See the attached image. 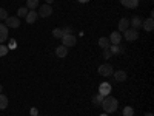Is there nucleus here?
Wrapping results in <instances>:
<instances>
[{
    "mask_svg": "<svg viewBox=\"0 0 154 116\" xmlns=\"http://www.w3.org/2000/svg\"><path fill=\"white\" fill-rule=\"evenodd\" d=\"M111 90H112V87H111L108 82H102V84L99 85V95H102V96H108V95L111 93Z\"/></svg>",
    "mask_w": 154,
    "mask_h": 116,
    "instance_id": "0eeeda50",
    "label": "nucleus"
},
{
    "mask_svg": "<svg viewBox=\"0 0 154 116\" xmlns=\"http://www.w3.org/2000/svg\"><path fill=\"white\" fill-rule=\"evenodd\" d=\"M8 40V27L5 23H0V44Z\"/></svg>",
    "mask_w": 154,
    "mask_h": 116,
    "instance_id": "9d476101",
    "label": "nucleus"
},
{
    "mask_svg": "<svg viewBox=\"0 0 154 116\" xmlns=\"http://www.w3.org/2000/svg\"><path fill=\"white\" fill-rule=\"evenodd\" d=\"M108 39H109V44H111V45H120V42H122V34H120L119 31H112Z\"/></svg>",
    "mask_w": 154,
    "mask_h": 116,
    "instance_id": "423d86ee",
    "label": "nucleus"
},
{
    "mask_svg": "<svg viewBox=\"0 0 154 116\" xmlns=\"http://www.w3.org/2000/svg\"><path fill=\"white\" fill-rule=\"evenodd\" d=\"M8 104H9L8 96H5V95L0 93V110H5V108L8 107Z\"/></svg>",
    "mask_w": 154,
    "mask_h": 116,
    "instance_id": "f3484780",
    "label": "nucleus"
},
{
    "mask_svg": "<svg viewBox=\"0 0 154 116\" xmlns=\"http://www.w3.org/2000/svg\"><path fill=\"white\" fill-rule=\"evenodd\" d=\"M122 116H134V108L130 107V105H126V107L123 108V114H122Z\"/></svg>",
    "mask_w": 154,
    "mask_h": 116,
    "instance_id": "4be33fe9",
    "label": "nucleus"
},
{
    "mask_svg": "<svg viewBox=\"0 0 154 116\" xmlns=\"http://www.w3.org/2000/svg\"><path fill=\"white\" fill-rule=\"evenodd\" d=\"M142 22H143V20L140 19L139 16H134V17L130 20V27H133L134 30H139L140 27H142Z\"/></svg>",
    "mask_w": 154,
    "mask_h": 116,
    "instance_id": "ddd939ff",
    "label": "nucleus"
},
{
    "mask_svg": "<svg viewBox=\"0 0 154 116\" xmlns=\"http://www.w3.org/2000/svg\"><path fill=\"white\" fill-rule=\"evenodd\" d=\"M120 5L125 6V8H130V9H134L139 6V0H120Z\"/></svg>",
    "mask_w": 154,
    "mask_h": 116,
    "instance_id": "9b49d317",
    "label": "nucleus"
},
{
    "mask_svg": "<svg viewBox=\"0 0 154 116\" xmlns=\"http://www.w3.org/2000/svg\"><path fill=\"white\" fill-rule=\"evenodd\" d=\"M37 14L40 16V17H49L51 14H53V6L48 5V3H45V5H42L40 8H38Z\"/></svg>",
    "mask_w": 154,
    "mask_h": 116,
    "instance_id": "39448f33",
    "label": "nucleus"
},
{
    "mask_svg": "<svg viewBox=\"0 0 154 116\" xmlns=\"http://www.w3.org/2000/svg\"><path fill=\"white\" fill-rule=\"evenodd\" d=\"M29 113H31V116H37V114H38V110H37L35 107H32V108L29 110Z\"/></svg>",
    "mask_w": 154,
    "mask_h": 116,
    "instance_id": "c756f323",
    "label": "nucleus"
},
{
    "mask_svg": "<svg viewBox=\"0 0 154 116\" xmlns=\"http://www.w3.org/2000/svg\"><path fill=\"white\" fill-rule=\"evenodd\" d=\"M2 90H3V85H2V84H0V93H2Z\"/></svg>",
    "mask_w": 154,
    "mask_h": 116,
    "instance_id": "72a5a7b5",
    "label": "nucleus"
},
{
    "mask_svg": "<svg viewBox=\"0 0 154 116\" xmlns=\"http://www.w3.org/2000/svg\"><path fill=\"white\" fill-rule=\"evenodd\" d=\"M37 116H40V114H37Z\"/></svg>",
    "mask_w": 154,
    "mask_h": 116,
    "instance_id": "c9c22d12",
    "label": "nucleus"
},
{
    "mask_svg": "<svg viewBox=\"0 0 154 116\" xmlns=\"http://www.w3.org/2000/svg\"><path fill=\"white\" fill-rule=\"evenodd\" d=\"M56 54H57V57H66L68 56V48L63 47V45L57 47L56 48Z\"/></svg>",
    "mask_w": 154,
    "mask_h": 116,
    "instance_id": "dca6fc26",
    "label": "nucleus"
},
{
    "mask_svg": "<svg viewBox=\"0 0 154 116\" xmlns=\"http://www.w3.org/2000/svg\"><path fill=\"white\" fill-rule=\"evenodd\" d=\"M109 50H111L112 56H114V54H120V53H123V48L119 47V45H112V47H109Z\"/></svg>",
    "mask_w": 154,
    "mask_h": 116,
    "instance_id": "6ab92c4d",
    "label": "nucleus"
},
{
    "mask_svg": "<svg viewBox=\"0 0 154 116\" xmlns=\"http://www.w3.org/2000/svg\"><path fill=\"white\" fill-rule=\"evenodd\" d=\"M28 11H29V9H28L26 6H25V8H19V9H17V17H19V19H20V17H26Z\"/></svg>",
    "mask_w": 154,
    "mask_h": 116,
    "instance_id": "412c9836",
    "label": "nucleus"
},
{
    "mask_svg": "<svg viewBox=\"0 0 154 116\" xmlns=\"http://www.w3.org/2000/svg\"><path fill=\"white\" fill-rule=\"evenodd\" d=\"M103 57H105V59H109V57H112V53H111V50H109V47L103 48Z\"/></svg>",
    "mask_w": 154,
    "mask_h": 116,
    "instance_id": "a878e982",
    "label": "nucleus"
},
{
    "mask_svg": "<svg viewBox=\"0 0 154 116\" xmlns=\"http://www.w3.org/2000/svg\"><path fill=\"white\" fill-rule=\"evenodd\" d=\"M6 19H8V11L0 8V20H6Z\"/></svg>",
    "mask_w": 154,
    "mask_h": 116,
    "instance_id": "bb28decb",
    "label": "nucleus"
},
{
    "mask_svg": "<svg viewBox=\"0 0 154 116\" xmlns=\"http://www.w3.org/2000/svg\"><path fill=\"white\" fill-rule=\"evenodd\" d=\"M103 98L105 96H102V95H96V96H93V104H96V105H100L102 104V101H103Z\"/></svg>",
    "mask_w": 154,
    "mask_h": 116,
    "instance_id": "5701e85b",
    "label": "nucleus"
},
{
    "mask_svg": "<svg viewBox=\"0 0 154 116\" xmlns=\"http://www.w3.org/2000/svg\"><path fill=\"white\" fill-rule=\"evenodd\" d=\"M100 116H108V113H102Z\"/></svg>",
    "mask_w": 154,
    "mask_h": 116,
    "instance_id": "f704fd0d",
    "label": "nucleus"
},
{
    "mask_svg": "<svg viewBox=\"0 0 154 116\" xmlns=\"http://www.w3.org/2000/svg\"><path fill=\"white\" fill-rule=\"evenodd\" d=\"M63 34H72V27H65V28H62Z\"/></svg>",
    "mask_w": 154,
    "mask_h": 116,
    "instance_id": "cd10ccee",
    "label": "nucleus"
},
{
    "mask_svg": "<svg viewBox=\"0 0 154 116\" xmlns=\"http://www.w3.org/2000/svg\"><path fill=\"white\" fill-rule=\"evenodd\" d=\"M75 44H77V39L74 34H63L62 36V45L63 47L69 48V47H74Z\"/></svg>",
    "mask_w": 154,
    "mask_h": 116,
    "instance_id": "7ed1b4c3",
    "label": "nucleus"
},
{
    "mask_svg": "<svg viewBox=\"0 0 154 116\" xmlns=\"http://www.w3.org/2000/svg\"><path fill=\"white\" fill-rule=\"evenodd\" d=\"M111 44H109V39L108 37H100L99 39V47H102V48H106V47H109Z\"/></svg>",
    "mask_w": 154,
    "mask_h": 116,
    "instance_id": "a211bd4d",
    "label": "nucleus"
},
{
    "mask_svg": "<svg viewBox=\"0 0 154 116\" xmlns=\"http://www.w3.org/2000/svg\"><path fill=\"white\" fill-rule=\"evenodd\" d=\"M97 71H99V74H100V76H105V77H108V76H112L114 68H112L111 63H102V65L97 68Z\"/></svg>",
    "mask_w": 154,
    "mask_h": 116,
    "instance_id": "f03ea898",
    "label": "nucleus"
},
{
    "mask_svg": "<svg viewBox=\"0 0 154 116\" xmlns=\"http://www.w3.org/2000/svg\"><path fill=\"white\" fill-rule=\"evenodd\" d=\"M5 22H6L5 25H6L8 28H19V27H20V19H19L17 16H16V17H9V16H8V19H6Z\"/></svg>",
    "mask_w": 154,
    "mask_h": 116,
    "instance_id": "6e6552de",
    "label": "nucleus"
},
{
    "mask_svg": "<svg viewBox=\"0 0 154 116\" xmlns=\"http://www.w3.org/2000/svg\"><path fill=\"white\" fill-rule=\"evenodd\" d=\"M45 2H46L48 5H51V3H53V2H54V0H45Z\"/></svg>",
    "mask_w": 154,
    "mask_h": 116,
    "instance_id": "2f4dec72",
    "label": "nucleus"
},
{
    "mask_svg": "<svg viewBox=\"0 0 154 116\" xmlns=\"http://www.w3.org/2000/svg\"><path fill=\"white\" fill-rule=\"evenodd\" d=\"M142 28H143L145 31L151 33V31L154 30V19H152V17H149V19L143 20V22H142Z\"/></svg>",
    "mask_w": 154,
    "mask_h": 116,
    "instance_id": "1a4fd4ad",
    "label": "nucleus"
},
{
    "mask_svg": "<svg viewBox=\"0 0 154 116\" xmlns=\"http://www.w3.org/2000/svg\"><path fill=\"white\" fill-rule=\"evenodd\" d=\"M112 76H114V79L117 81V82H125L126 81V71H123V70H119V71H114L112 73Z\"/></svg>",
    "mask_w": 154,
    "mask_h": 116,
    "instance_id": "f8f14e48",
    "label": "nucleus"
},
{
    "mask_svg": "<svg viewBox=\"0 0 154 116\" xmlns=\"http://www.w3.org/2000/svg\"><path fill=\"white\" fill-rule=\"evenodd\" d=\"M77 2H79V3H88L89 0H77Z\"/></svg>",
    "mask_w": 154,
    "mask_h": 116,
    "instance_id": "7c9ffc66",
    "label": "nucleus"
},
{
    "mask_svg": "<svg viewBox=\"0 0 154 116\" xmlns=\"http://www.w3.org/2000/svg\"><path fill=\"white\" fill-rule=\"evenodd\" d=\"M38 6V0H26V8L28 9H35Z\"/></svg>",
    "mask_w": 154,
    "mask_h": 116,
    "instance_id": "aec40b11",
    "label": "nucleus"
},
{
    "mask_svg": "<svg viewBox=\"0 0 154 116\" xmlns=\"http://www.w3.org/2000/svg\"><path fill=\"white\" fill-rule=\"evenodd\" d=\"M128 28H130V20L125 19V17H122L120 22H119V33H123V31L128 30Z\"/></svg>",
    "mask_w": 154,
    "mask_h": 116,
    "instance_id": "2eb2a0df",
    "label": "nucleus"
},
{
    "mask_svg": "<svg viewBox=\"0 0 154 116\" xmlns=\"http://www.w3.org/2000/svg\"><path fill=\"white\" fill-rule=\"evenodd\" d=\"M102 108H103L105 110V113H114L116 110H117L119 108V101L117 99H116V98H112V96H105L103 98V101H102Z\"/></svg>",
    "mask_w": 154,
    "mask_h": 116,
    "instance_id": "f257e3e1",
    "label": "nucleus"
},
{
    "mask_svg": "<svg viewBox=\"0 0 154 116\" xmlns=\"http://www.w3.org/2000/svg\"><path fill=\"white\" fill-rule=\"evenodd\" d=\"M16 45H17V42L14 40V39H11V40H9V47H8V48H9V50H14V48H16Z\"/></svg>",
    "mask_w": 154,
    "mask_h": 116,
    "instance_id": "c85d7f7f",
    "label": "nucleus"
},
{
    "mask_svg": "<svg viewBox=\"0 0 154 116\" xmlns=\"http://www.w3.org/2000/svg\"><path fill=\"white\" fill-rule=\"evenodd\" d=\"M143 116H154V114H152V113H149V111H148V113H145V114H143Z\"/></svg>",
    "mask_w": 154,
    "mask_h": 116,
    "instance_id": "473e14b6",
    "label": "nucleus"
},
{
    "mask_svg": "<svg viewBox=\"0 0 154 116\" xmlns=\"http://www.w3.org/2000/svg\"><path fill=\"white\" fill-rule=\"evenodd\" d=\"M123 39H126L128 42H133V40H137V37H139V31L134 30V28H128L123 31Z\"/></svg>",
    "mask_w": 154,
    "mask_h": 116,
    "instance_id": "20e7f679",
    "label": "nucleus"
},
{
    "mask_svg": "<svg viewBox=\"0 0 154 116\" xmlns=\"http://www.w3.org/2000/svg\"><path fill=\"white\" fill-rule=\"evenodd\" d=\"M37 17H38L37 12H35L34 9H29V11H28V14H26V17H25V19H26V23H34V22L37 20Z\"/></svg>",
    "mask_w": 154,
    "mask_h": 116,
    "instance_id": "4468645a",
    "label": "nucleus"
},
{
    "mask_svg": "<svg viewBox=\"0 0 154 116\" xmlns=\"http://www.w3.org/2000/svg\"><path fill=\"white\" fill-rule=\"evenodd\" d=\"M8 51H9V48H8V47H5L3 44H0V57L6 56V54H8Z\"/></svg>",
    "mask_w": 154,
    "mask_h": 116,
    "instance_id": "393cba45",
    "label": "nucleus"
},
{
    "mask_svg": "<svg viewBox=\"0 0 154 116\" xmlns=\"http://www.w3.org/2000/svg\"><path fill=\"white\" fill-rule=\"evenodd\" d=\"M62 36H63L62 28H54V30H53V37H56V39H62Z\"/></svg>",
    "mask_w": 154,
    "mask_h": 116,
    "instance_id": "b1692460",
    "label": "nucleus"
}]
</instances>
